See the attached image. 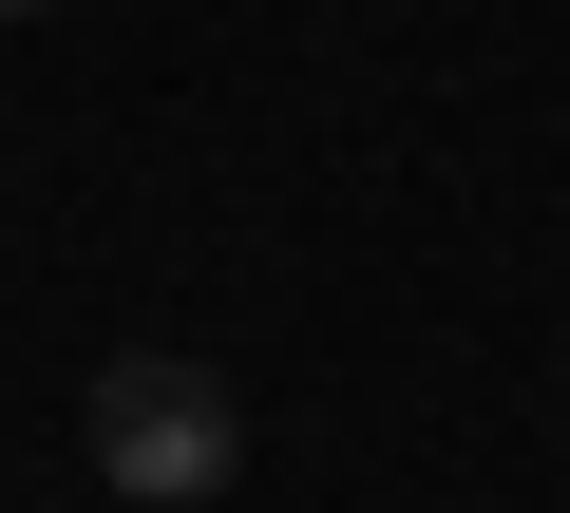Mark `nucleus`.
<instances>
[{"label":"nucleus","mask_w":570,"mask_h":513,"mask_svg":"<svg viewBox=\"0 0 570 513\" xmlns=\"http://www.w3.org/2000/svg\"><path fill=\"white\" fill-rule=\"evenodd\" d=\"M77 437H96V475H115L134 513H209V494L247 475V399H228L209 362H171V343H115Z\"/></svg>","instance_id":"f257e3e1"},{"label":"nucleus","mask_w":570,"mask_h":513,"mask_svg":"<svg viewBox=\"0 0 570 513\" xmlns=\"http://www.w3.org/2000/svg\"><path fill=\"white\" fill-rule=\"evenodd\" d=\"M0 20H39V0H0Z\"/></svg>","instance_id":"f03ea898"}]
</instances>
